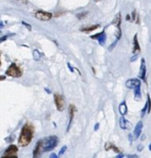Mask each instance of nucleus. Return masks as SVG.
<instances>
[{
  "label": "nucleus",
  "instance_id": "f3484780",
  "mask_svg": "<svg viewBox=\"0 0 151 158\" xmlns=\"http://www.w3.org/2000/svg\"><path fill=\"white\" fill-rule=\"evenodd\" d=\"M134 90V99L135 100H140L141 99V90H140V86L136 87Z\"/></svg>",
  "mask_w": 151,
  "mask_h": 158
},
{
  "label": "nucleus",
  "instance_id": "c756f323",
  "mask_svg": "<svg viewBox=\"0 0 151 158\" xmlns=\"http://www.w3.org/2000/svg\"><path fill=\"white\" fill-rule=\"evenodd\" d=\"M0 66H1V59H0Z\"/></svg>",
  "mask_w": 151,
  "mask_h": 158
},
{
  "label": "nucleus",
  "instance_id": "6e6552de",
  "mask_svg": "<svg viewBox=\"0 0 151 158\" xmlns=\"http://www.w3.org/2000/svg\"><path fill=\"white\" fill-rule=\"evenodd\" d=\"M91 38L92 39H97L100 45H104V44H105V43H106L107 35H106L105 31H101V32H99V34H97L92 35Z\"/></svg>",
  "mask_w": 151,
  "mask_h": 158
},
{
  "label": "nucleus",
  "instance_id": "b1692460",
  "mask_svg": "<svg viewBox=\"0 0 151 158\" xmlns=\"http://www.w3.org/2000/svg\"><path fill=\"white\" fill-rule=\"evenodd\" d=\"M98 128H99V124H96V126H95V131H97Z\"/></svg>",
  "mask_w": 151,
  "mask_h": 158
},
{
  "label": "nucleus",
  "instance_id": "a211bd4d",
  "mask_svg": "<svg viewBox=\"0 0 151 158\" xmlns=\"http://www.w3.org/2000/svg\"><path fill=\"white\" fill-rule=\"evenodd\" d=\"M149 104H150V97H149V95H148V102H147V104H145V107L143 108L142 112H141V117H144V116H145V112H147V110H148V105Z\"/></svg>",
  "mask_w": 151,
  "mask_h": 158
},
{
  "label": "nucleus",
  "instance_id": "2eb2a0df",
  "mask_svg": "<svg viewBox=\"0 0 151 158\" xmlns=\"http://www.w3.org/2000/svg\"><path fill=\"white\" fill-rule=\"evenodd\" d=\"M134 54L136 52H140V45L138 44V39H137V34H135L134 38V48H133Z\"/></svg>",
  "mask_w": 151,
  "mask_h": 158
},
{
  "label": "nucleus",
  "instance_id": "0eeeda50",
  "mask_svg": "<svg viewBox=\"0 0 151 158\" xmlns=\"http://www.w3.org/2000/svg\"><path fill=\"white\" fill-rule=\"evenodd\" d=\"M125 85L128 89H135L141 85V81L139 79H130L125 82Z\"/></svg>",
  "mask_w": 151,
  "mask_h": 158
},
{
  "label": "nucleus",
  "instance_id": "4be33fe9",
  "mask_svg": "<svg viewBox=\"0 0 151 158\" xmlns=\"http://www.w3.org/2000/svg\"><path fill=\"white\" fill-rule=\"evenodd\" d=\"M137 57H138V55H135V54H134V57L131 58V61L133 62L134 60H136V59H137Z\"/></svg>",
  "mask_w": 151,
  "mask_h": 158
},
{
  "label": "nucleus",
  "instance_id": "20e7f679",
  "mask_svg": "<svg viewBox=\"0 0 151 158\" xmlns=\"http://www.w3.org/2000/svg\"><path fill=\"white\" fill-rule=\"evenodd\" d=\"M34 16L37 20L42 21H49L52 18V14L49 12H46V11H42L38 10L34 13Z\"/></svg>",
  "mask_w": 151,
  "mask_h": 158
},
{
  "label": "nucleus",
  "instance_id": "393cba45",
  "mask_svg": "<svg viewBox=\"0 0 151 158\" xmlns=\"http://www.w3.org/2000/svg\"><path fill=\"white\" fill-rule=\"evenodd\" d=\"M5 79H6V77H5V76H2V75H0V81H4Z\"/></svg>",
  "mask_w": 151,
  "mask_h": 158
},
{
  "label": "nucleus",
  "instance_id": "dca6fc26",
  "mask_svg": "<svg viewBox=\"0 0 151 158\" xmlns=\"http://www.w3.org/2000/svg\"><path fill=\"white\" fill-rule=\"evenodd\" d=\"M97 28H99V25H97V24H95V25H93V26H88V27H85V28H82L81 29V31L83 32H91L93 31H95L97 30Z\"/></svg>",
  "mask_w": 151,
  "mask_h": 158
},
{
  "label": "nucleus",
  "instance_id": "f8f14e48",
  "mask_svg": "<svg viewBox=\"0 0 151 158\" xmlns=\"http://www.w3.org/2000/svg\"><path fill=\"white\" fill-rule=\"evenodd\" d=\"M119 124H120L121 129H131V124L128 122V120H126L122 116L119 120Z\"/></svg>",
  "mask_w": 151,
  "mask_h": 158
},
{
  "label": "nucleus",
  "instance_id": "6ab92c4d",
  "mask_svg": "<svg viewBox=\"0 0 151 158\" xmlns=\"http://www.w3.org/2000/svg\"><path fill=\"white\" fill-rule=\"evenodd\" d=\"M40 57H41L40 53H39L37 50H34V60H36V61H38V60H40Z\"/></svg>",
  "mask_w": 151,
  "mask_h": 158
},
{
  "label": "nucleus",
  "instance_id": "5701e85b",
  "mask_svg": "<svg viewBox=\"0 0 151 158\" xmlns=\"http://www.w3.org/2000/svg\"><path fill=\"white\" fill-rule=\"evenodd\" d=\"M22 24H23V25H24L25 27H27V28H28V29H29V30H31V29H32V28H31V27L29 26V24H27V23H26V22H24V21H22Z\"/></svg>",
  "mask_w": 151,
  "mask_h": 158
},
{
  "label": "nucleus",
  "instance_id": "1a4fd4ad",
  "mask_svg": "<svg viewBox=\"0 0 151 158\" xmlns=\"http://www.w3.org/2000/svg\"><path fill=\"white\" fill-rule=\"evenodd\" d=\"M142 129H143V122L139 121L137 124H136V126L134 128V140H137V139L139 138L141 132H142Z\"/></svg>",
  "mask_w": 151,
  "mask_h": 158
},
{
  "label": "nucleus",
  "instance_id": "cd10ccee",
  "mask_svg": "<svg viewBox=\"0 0 151 158\" xmlns=\"http://www.w3.org/2000/svg\"><path fill=\"white\" fill-rule=\"evenodd\" d=\"M126 20H127V21H130V16H129V15H127V16H126Z\"/></svg>",
  "mask_w": 151,
  "mask_h": 158
},
{
  "label": "nucleus",
  "instance_id": "4468645a",
  "mask_svg": "<svg viewBox=\"0 0 151 158\" xmlns=\"http://www.w3.org/2000/svg\"><path fill=\"white\" fill-rule=\"evenodd\" d=\"M105 150L106 151H110V150H113L115 153H121V150L119 148H117L114 144H112L110 142H107L105 144Z\"/></svg>",
  "mask_w": 151,
  "mask_h": 158
},
{
  "label": "nucleus",
  "instance_id": "aec40b11",
  "mask_svg": "<svg viewBox=\"0 0 151 158\" xmlns=\"http://www.w3.org/2000/svg\"><path fill=\"white\" fill-rule=\"evenodd\" d=\"M87 15V12H83V13H80V14H78L77 15V18H80V20H81V18H85V16Z\"/></svg>",
  "mask_w": 151,
  "mask_h": 158
},
{
  "label": "nucleus",
  "instance_id": "ddd939ff",
  "mask_svg": "<svg viewBox=\"0 0 151 158\" xmlns=\"http://www.w3.org/2000/svg\"><path fill=\"white\" fill-rule=\"evenodd\" d=\"M119 112H120V114L122 116V117H124V116L127 114V112H128V108H127V105L125 104V102H122L121 104H120V105H119Z\"/></svg>",
  "mask_w": 151,
  "mask_h": 158
},
{
  "label": "nucleus",
  "instance_id": "9d476101",
  "mask_svg": "<svg viewBox=\"0 0 151 158\" xmlns=\"http://www.w3.org/2000/svg\"><path fill=\"white\" fill-rule=\"evenodd\" d=\"M75 111H76V108L73 105H70V107H69V112H70V121H69V125H68V128H67V131H69L70 126H72V120L74 118V114H75Z\"/></svg>",
  "mask_w": 151,
  "mask_h": 158
},
{
  "label": "nucleus",
  "instance_id": "f257e3e1",
  "mask_svg": "<svg viewBox=\"0 0 151 158\" xmlns=\"http://www.w3.org/2000/svg\"><path fill=\"white\" fill-rule=\"evenodd\" d=\"M58 142H59V139L55 135L49 136L48 138L44 139V140H41L40 142H37L36 147L34 151V156L36 157L39 155H41L42 153L49 152L55 149L56 146L58 145Z\"/></svg>",
  "mask_w": 151,
  "mask_h": 158
},
{
  "label": "nucleus",
  "instance_id": "412c9836",
  "mask_svg": "<svg viewBox=\"0 0 151 158\" xmlns=\"http://www.w3.org/2000/svg\"><path fill=\"white\" fill-rule=\"evenodd\" d=\"M66 150H67V146H63V147H62V149L60 150L59 155V156H60V155H62L64 154V153H65V151H66Z\"/></svg>",
  "mask_w": 151,
  "mask_h": 158
},
{
  "label": "nucleus",
  "instance_id": "7ed1b4c3",
  "mask_svg": "<svg viewBox=\"0 0 151 158\" xmlns=\"http://www.w3.org/2000/svg\"><path fill=\"white\" fill-rule=\"evenodd\" d=\"M6 75L13 78H20L22 75V71L15 63H12L6 70Z\"/></svg>",
  "mask_w": 151,
  "mask_h": 158
},
{
  "label": "nucleus",
  "instance_id": "c85d7f7f",
  "mask_svg": "<svg viewBox=\"0 0 151 158\" xmlns=\"http://www.w3.org/2000/svg\"><path fill=\"white\" fill-rule=\"evenodd\" d=\"M96 2H99V1H101V0H95Z\"/></svg>",
  "mask_w": 151,
  "mask_h": 158
},
{
  "label": "nucleus",
  "instance_id": "9b49d317",
  "mask_svg": "<svg viewBox=\"0 0 151 158\" xmlns=\"http://www.w3.org/2000/svg\"><path fill=\"white\" fill-rule=\"evenodd\" d=\"M145 72H147V68H145V59L143 58L141 61V67H140V71H139V78L142 80H145Z\"/></svg>",
  "mask_w": 151,
  "mask_h": 158
},
{
  "label": "nucleus",
  "instance_id": "39448f33",
  "mask_svg": "<svg viewBox=\"0 0 151 158\" xmlns=\"http://www.w3.org/2000/svg\"><path fill=\"white\" fill-rule=\"evenodd\" d=\"M54 101L57 106V109L59 111H63L65 108V101L63 97L59 94H55L54 95Z\"/></svg>",
  "mask_w": 151,
  "mask_h": 158
},
{
  "label": "nucleus",
  "instance_id": "f03ea898",
  "mask_svg": "<svg viewBox=\"0 0 151 158\" xmlns=\"http://www.w3.org/2000/svg\"><path fill=\"white\" fill-rule=\"evenodd\" d=\"M34 126L29 123L25 124L21 129L20 137H19V145L22 147L29 145L32 140V137H34Z\"/></svg>",
  "mask_w": 151,
  "mask_h": 158
},
{
  "label": "nucleus",
  "instance_id": "423d86ee",
  "mask_svg": "<svg viewBox=\"0 0 151 158\" xmlns=\"http://www.w3.org/2000/svg\"><path fill=\"white\" fill-rule=\"evenodd\" d=\"M17 153H18V147L16 145H10L8 146L5 153L3 154V157H17Z\"/></svg>",
  "mask_w": 151,
  "mask_h": 158
},
{
  "label": "nucleus",
  "instance_id": "bb28decb",
  "mask_svg": "<svg viewBox=\"0 0 151 158\" xmlns=\"http://www.w3.org/2000/svg\"><path fill=\"white\" fill-rule=\"evenodd\" d=\"M142 149H143V146H142V145H139V146H138V151H141Z\"/></svg>",
  "mask_w": 151,
  "mask_h": 158
},
{
  "label": "nucleus",
  "instance_id": "a878e982",
  "mask_svg": "<svg viewBox=\"0 0 151 158\" xmlns=\"http://www.w3.org/2000/svg\"><path fill=\"white\" fill-rule=\"evenodd\" d=\"M57 157V155H55V154H52L51 155H50V158H56Z\"/></svg>",
  "mask_w": 151,
  "mask_h": 158
}]
</instances>
